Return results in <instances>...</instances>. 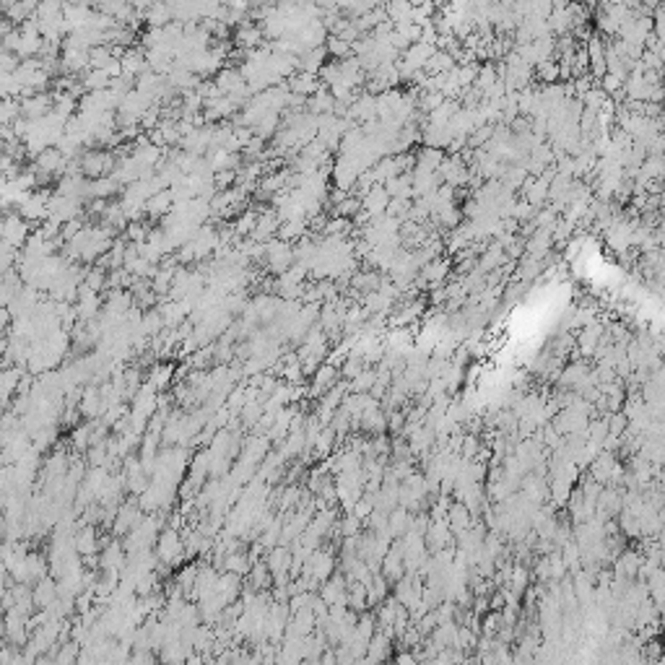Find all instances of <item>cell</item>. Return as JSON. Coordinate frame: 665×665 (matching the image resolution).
Instances as JSON below:
<instances>
[{
  "mask_svg": "<svg viewBox=\"0 0 665 665\" xmlns=\"http://www.w3.org/2000/svg\"><path fill=\"white\" fill-rule=\"evenodd\" d=\"M603 86H606V91H616V88L621 86V78H619V75H606Z\"/></svg>",
  "mask_w": 665,
  "mask_h": 665,
  "instance_id": "1",
  "label": "cell"
}]
</instances>
